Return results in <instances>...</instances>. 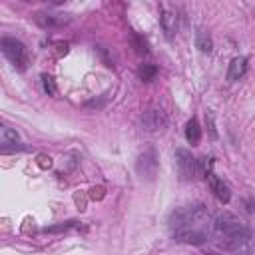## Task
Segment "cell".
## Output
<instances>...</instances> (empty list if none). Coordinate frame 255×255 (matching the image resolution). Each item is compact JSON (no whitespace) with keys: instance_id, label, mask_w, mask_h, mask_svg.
Returning a JSON list of instances; mask_svg holds the SVG:
<instances>
[{"instance_id":"cell-1","label":"cell","mask_w":255,"mask_h":255,"mask_svg":"<svg viewBox=\"0 0 255 255\" xmlns=\"http://www.w3.org/2000/svg\"><path fill=\"white\" fill-rule=\"evenodd\" d=\"M167 227H169L171 237L177 243L199 245L207 241V237L211 235L213 219L205 205L193 203V205L177 207L175 211H171L167 219Z\"/></svg>"},{"instance_id":"cell-2","label":"cell","mask_w":255,"mask_h":255,"mask_svg":"<svg viewBox=\"0 0 255 255\" xmlns=\"http://www.w3.org/2000/svg\"><path fill=\"white\" fill-rule=\"evenodd\" d=\"M211 235L215 243L227 251H247L251 243L249 225L231 211H221L215 215Z\"/></svg>"},{"instance_id":"cell-3","label":"cell","mask_w":255,"mask_h":255,"mask_svg":"<svg viewBox=\"0 0 255 255\" xmlns=\"http://www.w3.org/2000/svg\"><path fill=\"white\" fill-rule=\"evenodd\" d=\"M0 48H2V54L8 58V62L14 68H18V70H26L28 68V50L20 40L4 36L0 40Z\"/></svg>"},{"instance_id":"cell-4","label":"cell","mask_w":255,"mask_h":255,"mask_svg":"<svg viewBox=\"0 0 255 255\" xmlns=\"http://www.w3.org/2000/svg\"><path fill=\"white\" fill-rule=\"evenodd\" d=\"M157 165H159V159H157V153L153 147H147L139 153L137 161H135V169L139 173V177H145V179H153L155 173H157Z\"/></svg>"},{"instance_id":"cell-5","label":"cell","mask_w":255,"mask_h":255,"mask_svg":"<svg viewBox=\"0 0 255 255\" xmlns=\"http://www.w3.org/2000/svg\"><path fill=\"white\" fill-rule=\"evenodd\" d=\"M175 163H177V171L183 179H193L199 173L197 159L187 149H175Z\"/></svg>"},{"instance_id":"cell-6","label":"cell","mask_w":255,"mask_h":255,"mask_svg":"<svg viewBox=\"0 0 255 255\" xmlns=\"http://www.w3.org/2000/svg\"><path fill=\"white\" fill-rule=\"evenodd\" d=\"M159 20H161V28H163V32H165V38H167V40H173L175 34H177V28H179L177 10L171 8V6H163V8H161V14H159Z\"/></svg>"},{"instance_id":"cell-7","label":"cell","mask_w":255,"mask_h":255,"mask_svg":"<svg viewBox=\"0 0 255 255\" xmlns=\"http://www.w3.org/2000/svg\"><path fill=\"white\" fill-rule=\"evenodd\" d=\"M141 126H143V129H147V131H161V129L167 126V118H165V114H163L161 110L151 108V110H147V112L143 114Z\"/></svg>"},{"instance_id":"cell-8","label":"cell","mask_w":255,"mask_h":255,"mask_svg":"<svg viewBox=\"0 0 255 255\" xmlns=\"http://www.w3.org/2000/svg\"><path fill=\"white\" fill-rule=\"evenodd\" d=\"M0 145H2V153H10V151H16V149H24L18 131L12 129V128H8V126H2V128H0Z\"/></svg>"},{"instance_id":"cell-9","label":"cell","mask_w":255,"mask_h":255,"mask_svg":"<svg viewBox=\"0 0 255 255\" xmlns=\"http://www.w3.org/2000/svg\"><path fill=\"white\" fill-rule=\"evenodd\" d=\"M207 181H209V187H211L213 195H215L221 203H227V201L231 199V189H229V185H227L221 177H217L213 171L207 173Z\"/></svg>"},{"instance_id":"cell-10","label":"cell","mask_w":255,"mask_h":255,"mask_svg":"<svg viewBox=\"0 0 255 255\" xmlns=\"http://www.w3.org/2000/svg\"><path fill=\"white\" fill-rule=\"evenodd\" d=\"M36 22L42 28H60V26L70 22V16L68 14H52V12H38Z\"/></svg>"},{"instance_id":"cell-11","label":"cell","mask_w":255,"mask_h":255,"mask_svg":"<svg viewBox=\"0 0 255 255\" xmlns=\"http://www.w3.org/2000/svg\"><path fill=\"white\" fill-rule=\"evenodd\" d=\"M241 209L245 213V217L249 219V229H251V243L247 253H255V199H241Z\"/></svg>"},{"instance_id":"cell-12","label":"cell","mask_w":255,"mask_h":255,"mask_svg":"<svg viewBox=\"0 0 255 255\" xmlns=\"http://www.w3.org/2000/svg\"><path fill=\"white\" fill-rule=\"evenodd\" d=\"M245 70H247V58H233L231 60V64H229V70H227V80L229 82H235V80H239L243 74H245Z\"/></svg>"},{"instance_id":"cell-13","label":"cell","mask_w":255,"mask_h":255,"mask_svg":"<svg viewBox=\"0 0 255 255\" xmlns=\"http://www.w3.org/2000/svg\"><path fill=\"white\" fill-rule=\"evenodd\" d=\"M185 139H187L191 145L199 143V139H201V128H199V124H197L195 118H191V120L187 122V126H185Z\"/></svg>"},{"instance_id":"cell-14","label":"cell","mask_w":255,"mask_h":255,"mask_svg":"<svg viewBox=\"0 0 255 255\" xmlns=\"http://www.w3.org/2000/svg\"><path fill=\"white\" fill-rule=\"evenodd\" d=\"M137 74H139V78H141L143 82H151V80L157 76V68H155L153 64H143V66L137 70Z\"/></svg>"},{"instance_id":"cell-15","label":"cell","mask_w":255,"mask_h":255,"mask_svg":"<svg viewBox=\"0 0 255 255\" xmlns=\"http://www.w3.org/2000/svg\"><path fill=\"white\" fill-rule=\"evenodd\" d=\"M197 48H199L203 54H209V52H211V48H213V42H211V38H209L205 32L197 34Z\"/></svg>"},{"instance_id":"cell-16","label":"cell","mask_w":255,"mask_h":255,"mask_svg":"<svg viewBox=\"0 0 255 255\" xmlns=\"http://www.w3.org/2000/svg\"><path fill=\"white\" fill-rule=\"evenodd\" d=\"M42 84H44V90H46L50 96H54V94H56V86H54V80H52L50 76L42 74Z\"/></svg>"},{"instance_id":"cell-17","label":"cell","mask_w":255,"mask_h":255,"mask_svg":"<svg viewBox=\"0 0 255 255\" xmlns=\"http://www.w3.org/2000/svg\"><path fill=\"white\" fill-rule=\"evenodd\" d=\"M70 227H76V221H66V223H60V225H54V227H46L44 231L48 233H56V231H66Z\"/></svg>"},{"instance_id":"cell-18","label":"cell","mask_w":255,"mask_h":255,"mask_svg":"<svg viewBox=\"0 0 255 255\" xmlns=\"http://www.w3.org/2000/svg\"><path fill=\"white\" fill-rule=\"evenodd\" d=\"M211 255H217V253H211Z\"/></svg>"}]
</instances>
